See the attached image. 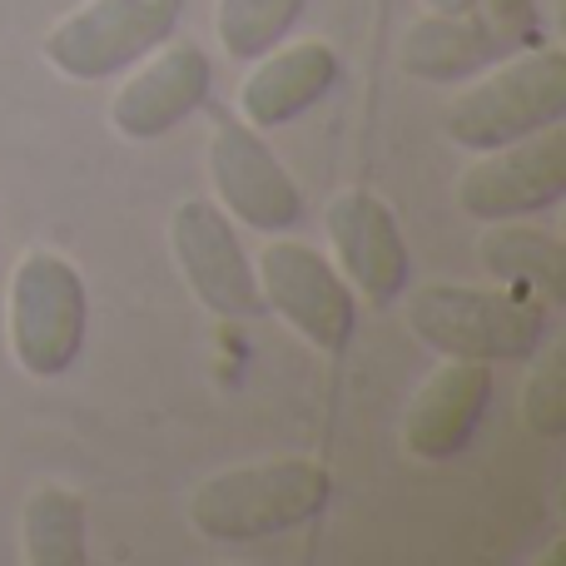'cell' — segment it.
<instances>
[{"instance_id":"18","label":"cell","mask_w":566,"mask_h":566,"mask_svg":"<svg viewBox=\"0 0 566 566\" xmlns=\"http://www.w3.org/2000/svg\"><path fill=\"white\" fill-rule=\"evenodd\" d=\"M527 388H522V422L527 432L557 442L566 438V348L562 343H542L532 353Z\"/></svg>"},{"instance_id":"16","label":"cell","mask_w":566,"mask_h":566,"mask_svg":"<svg viewBox=\"0 0 566 566\" xmlns=\"http://www.w3.org/2000/svg\"><path fill=\"white\" fill-rule=\"evenodd\" d=\"M20 557L25 566H85L90 507L65 482H40L20 507Z\"/></svg>"},{"instance_id":"9","label":"cell","mask_w":566,"mask_h":566,"mask_svg":"<svg viewBox=\"0 0 566 566\" xmlns=\"http://www.w3.org/2000/svg\"><path fill=\"white\" fill-rule=\"evenodd\" d=\"M537 45V10H428L402 35V70L422 85H452V80L482 75L488 65Z\"/></svg>"},{"instance_id":"1","label":"cell","mask_w":566,"mask_h":566,"mask_svg":"<svg viewBox=\"0 0 566 566\" xmlns=\"http://www.w3.org/2000/svg\"><path fill=\"white\" fill-rule=\"evenodd\" d=\"M547 303L512 289L422 283L408 298V328L438 358L522 363L547 343Z\"/></svg>"},{"instance_id":"8","label":"cell","mask_w":566,"mask_h":566,"mask_svg":"<svg viewBox=\"0 0 566 566\" xmlns=\"http://www.w3.org/2000/svg\"><path fill=\"white\" fill-rule=\"evenodd\" d=\"M566 195V129L547 125L478 155L458 179V209L478 224L532 219Z\"/></svg>"},{"instance_id":"15","label":"cell","mask_w":566,"mask_h":566,"mask_svg":"<svg viewBox=\"0 0 566 566\" xmlns=\"http://www.w3.org/2000/svg\"><path fill=\"white\" fill-rule=\"evenodd\" d=\"M478 259L502 289L527 293V298L557 308L566 298V249L547 229H527L517 219H497L482 229Z\"/></svg>"},{"instance_id":"11","label":"cell","mask_w":566,"mask_h":566,"mask_svg":"<svg viewBox=\"0 0 566 566\" xmlns=\"http://www.w3.org/2000/svg\"><path fill=\"white\" fill-rule=\"evenodd\" d=\"M323 229L333 244V264L358 298L378 303V308L402 298L412 259L388 199H378L373 189H343L323 209Z\"/></svg>"},{"instance_id":"17","label":"cell","mask_w":566,"mask_h":566,"mask_svg":"<svg viewBox=\"0 0 566 566\" xmlns=\"http://www.w3.org/2000/svg\"><path fill=\"white\" fill-rule=\"evenodd\" d=\"M308 10V0H219L214 6V35L219 50L239 65H254L259 55H269L274 45L289 40V30L298 25V15Z\"/></svg>"},{"instance_id":"13","label":"cell","mask_w":566,"mask_h":566,"mask_svg":"<svg viewBox=\"0 0 566 566\" xmlns=\"http://www.w3.org/2000/svg\"><path fill=\"white\" fill-rule=\"evenodd\" d=\"M492 408V363L442 358L438 373L422 378L402 418V448L418 462H448L478 438Z\"/></svg>"},{"instance_id":"10","label":"cell","mask_w":566,"mask_h":566,"mask_svg":"<svg viewBox=\"0 0 566 566\" xmlns=\"http://www.w3.org/2000/svg\"><path fill=\"white\" fill-rule=\"evenodd\" d=\"M209 185L214 205L254 234H289L303 219V195L279 155L264 145V129L249 119H219L209 135Z\"/></svg>"},{"instance_id":"7","label":"cell","mask_w":566,"mask_h":566,"mask_svg":"<svg viewBox=\"0 0 566 566\" xmlns=\"http://www.w3.org/2000/svg\"><path fill=\"white\" fill-rule=\"evenodd\" d=\"M169 254L179 264V279L189 283L199 303L214 318L244 323L264 313L254 259L239 244V224L205 195H189L169 214Z\"/></svg>"},{"instance_id":"3","label":"cell","mask_w":566,"mask_h":566,"mask_svg":"<svg viewBox=\"0 0 566 566\" xmlns=\"http://www.w3.org/2000/svg\"><path fill=\"white\" fill-rule=\"evenodd\" d=\"M566 119V55L557 45H527L517 55L497 60V70H482L448 109L442 135L468 155H488L522 135H537Z\"/></svg>"},{"instance_id":"20","label":"cell","mask_w":566,"mask_h":566,"mask_svg":"<svg viewBox=\"0 0 566 566\" xmlns=\"http://www.w3.org/2000/svg\"><path fill=\"white\" fill-rule=\"evenodd\" d=\"M482 6H492V10H532L537 0H482Z\"/></svg>"},{"instance_id":"4","label":"cell","mask_w":566,"mask_h":566,"mask_svg":"<svg viewBox=\"0 0 566 566\" xmlns=\"http://www.w3.org/2000/svg\"><path fill=\"white\" fill-rule=\"evenodd\" d=\"M90 333V289L80 269L55 249L20 254L10 274L6 338L25 378H60L75 368Z\"/></svg>"},{"instance_id":"19","label":"cell","mask_w":566,"mask_h":566,"mask_svg":"<svg viewBox=\"0 0 566 566\" xmlns=\"http://www.w3.org/2000/svg\"><path fill=\"white\" fill-rule=\"evenodd\" d=\"M428 10H442V15H452V10H472V6H482V0H422Z\"/></svg>"},{"instance_id":"12","label":"cell","mask_w":566,"mask_h":566,"mask_svg":"<svg viewBox=\"0 0 566 566\" xmlns=\"http://www.w3.org/2000/svg\"><path fill=\"white\" fill-rule=\"evenodd\" d=\"M209 90H214V65H209L205 50L189 45V40H165L115 90V99H109V129L119 139H129V145H149V139L185 125L209 99Z\"/></svg>"},{"instance_id":"2","label":"cell","mask_w":566,"mask_h":566,"mask_svg":"<svg viewBox=\"0 0 566 566\" xmlns=\"http://www.w3.org/2000/svg\"><path fill=\"white\" fill-rule=\"evenodd\" d=\"M333 497V478L313 458H279L214 472L189 497V527L209 542H264L313 522Z\"/></svg>"},{"instance_id":"6","label":"cell","mask_w":566,"mask_h":566,"mask_svg":"<svg viewBox=\"0 0 566 566\" xmlns=\"http://www.w3.org/2000/svg\"><path fill=\"white\" fill-rule=\"evenodd\" d=\"M264 313H279L303 343L318 353H343L358 328V293L313 244L269 234L264 254L254 259Z\"/></svg>"},{"instance_id":"14","label":"cell","mask_w":566,"mask_h":566,"mask_svg":"<svg viewBox=\"0 0 566 566\" xmlns=\"http://www.w3.org/2000/svg\"><path fill=\"white\" fill-rule=\"evenodd\" d=\"M338 50L328 40H283L269 55L254 60V70L239 85V119L254 129H279L303 119L333 85H338Z\"/></svg>"},{"instance_id":"5","label":"cell","mask_w":566,"mask_h":566,"mask_svg":"<svg viewBox=\"0 0 566 566\" xmlns=\"http://www.w3.org/2000/svg\"><path fill=\"white\" fill-rule=\"evenodd\" d=\"M185 6L189 0H85L50 25L40 55L55 75L75 85L115 80L145 55H155L165 40H175Z\"/></svg>"}]
</instances>
